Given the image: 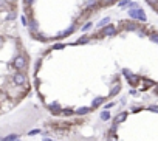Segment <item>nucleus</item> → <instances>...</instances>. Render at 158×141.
I'll return each mask as SVG.
<instances>
[{"label":"nucleus","instance_id":"2eb2a0df","mask_svg":"<svg viewBox=\"0 0 158 141\" xmlns=\"http://www.w3.org/2000/svg\"><path fill=\"white\" fill-rule=\"evenodd\" d=\"M126 30L135 31V30H138V25H137V23H127V25H126Z\"/></svg>","mask_w":158,"mask_h":141},{"label":"nucleus","instance_id":"a211bd4d","mask_svg":"<svg viewBox=\"0 0 158 141\" xmlns=\"http://www.w3.org/2000/svg\"><path fill=\"white\" fill-rule=\"evenodd\" d=\"M150 40H152V42H155V43H158V33H155V34H152V36H150Z\"/></svg>","mask_w":158,"mask_h":141},{"label":"nucleus","instance_id":"cd10ccee","mask_svg":"<svg viewBox=\"0 0 158 141\" xmlns=\"http://www.w3.org/2000/svg\"><path fill=\"white\" fill-rule=\"evenodd\" d=\"M33 2H34V0H25V3H26V5H31Z\"/></svg>","mask_w":158,"mask_h":141},{"label":"nucleus","instance_id":"9d476101","mask_svg":"<svg viewBox=\"0 0 158 141\" xmlns=\"http://www.w3.org/2000/svg\"><path fill=\"white\" fill-rule=\"evenodd\" d=\"M95 5H98V0H87L85 2V8L89 9V8H93Z\"/></svg>","mask_w":158,"mask_h":141},{"label":"nucleus","instance_id":"20e7f679","mask_svg":"<svg viewBox=\"0 0 158 141\" xmlns=\"http://www.w3.org/2000/svg\"><path fill=\"white\" fill-rule=\"evenodd\" d=\"M123 73H124V76L129 79V82H130V85H135L137 84V81H138V78L135 74H132V73H129V70H123Z\"/></svg>","mask_w":158,"mask_h":141},{"label":"nucleus","instance_id":"423d86ee","mask_svg":"<svg viewBox=\"0 0 158 141\" xmlns=\"http://www.w3.org/2000/svg\"><path fill=\"white\" fill-rule=\"evenodd\" d=\"M74 31V25H70L65 31H62V33H59L57 34V37H67V36H70V33H73Z\"/></svg>","mask_w":158,"mask_h":141},{"label":"nucleus","instance_id":"39448f33","mask_svg":"<svg viewBox=\"0 0 158 141\" xmlns=\"http://www.w3.org/2000/svg\"><path fill=\"white\" fill-rule=\"evenodd\" d=\"M115 33H116V30L113 25H107V26H104V30H102V34L104 36H113Z\"/></svg>","mask_w":158,"mask_h":141},{"label":"nucleus","instance_id":"c85d7f7f","mask_svg":"<svg viewBox=\"0 0 158 141\" xmlns=\"http://www.w3.org/2000/svg\"><path fill=\"white\" fill-rule=\"evenodd\" d=\"M2 45H3V37L0 36V47H2Z\"/></svg>","mask_w":158,"mask_h":141},{"label":"nucleus","instance_id":"2f4dec72","mask_svg":"<svg viewBox=\"0 0 158 141\" xmlns=\"http://www.w3.org/2000/svg\"><path fill=\"white\" fill-rule=\"evenodd\" d=\"M157 11H158V5H157Z\"/></svg>","mask_w":158,"mask_h":141},{"label":"nucleus","instance_id":"ddd939ff","mask_svg":"<svg viewBox=\"0 0 158 141\" xmlns=\"http://www.w3.org/2000/svg\"><path fill=\"white\" fill-rule=\"evenodd\" d=\"M3 141H19V137L17 135H8V137H5Z\"/></svg>","mask_w":158,"mask_h":141},{"label":"nucleus","instance_id":"bb28decb","mask_svg":"<svg viewBox=\"0 0 158 141\" xmlns=\"http://www.w3.org/2000/svg\"><path fill=\"white\" fill-rule=\"evenodd\" d=\"M6 2H8V0H0V6H3V5L6 3Z\"/></svg>","mask_w":158,"mask_h":141},{"label":"nucleus","instance_id":"9b49d317","mask_svg":"<svg viewBox=\"0 0 158 141\" xmlns=\"http://www.w3.org/2000/svg\"><path fill=\"white\" fill-rule=\"evenodd\" d=\"M102 102H104V98H95V99H93V102H91V106H93V107H96V106L102 104Z\"/></svg>","mask_w":158,"mask_h":141},{"label":"nucleus","instance_id":"a878e982","mask_svg":"<svg viewBox=\"0 0 158 141\" xmlns=\"http://www.w3.org/2000/svg\"><path fill=\"white\" fill-rule=\"evenodd\" d=\"M113 106H115V104H113V102H110V104H107V106H106V108H112Z\"/></svg>","mask_w":158,"mask_h":141},{"label":"nucleus","instance_id":"393cba45","mask_svg":"<svg viewBox=\"0 0 158 141\" xmlns=\"http://www.w3.org/2000/svg\"><path fill=\"white\" fill-rule=\"evenodd\" d=\"M73 110H64V115H72Z\"/></svg>","mask_w":158,"mask_h":141},{"label":"nucleus","instance_id":"f03ea898","mask_svg":"<svg viewBox=\"0 0 158 141\" xmlns=\"http://www.w3.org/2000/svg\"><path fill=\"white\" fill-rule=\"evenodd\" d=\"M13 81H14V84H17V85H23V84H26V76L23 73L17 72L13 76Z\"/></svg>","mask_w":158,"mask_h":141},{"label":"nucleus","instance_id":"c756f323","mask_svg":"<svg viewBox=\"0 0 158 141\" xmlns=\"http://www.w3.org/2000/svg\"><path fill=\"white\" fill-rule=\"evenodd\" d=\"M106 3H112V2H115V0H104Z\"/></svg>","mask_w":158,"mask_h":141},{"label":"nucleus","instance_id":"f3484780","mask_svg":"<svg viewBox=\"0 0 158 141\" xmlns=\"http://www.w3.org/2000/svg\"><path fill=\"white\" fill-rule=\"evenodd\" d=\"M91 26H93V23H85V25H82V31H89Z\"/></svg>","mask_w":158,"mask_h":141},{"label":"nucleus","instance_id":"f8f14e48","mask_svg":"<svg viewBox=\"0 0 158 141\" xmlns=\"http://www.w3.org/2000/svg\"><path fill=\"white\" fill-rule=\"evenodd\" d=\"M126 116H127L126 113H121V115H118V116L115 118V123H116V124H119V123H123L124 119H126Z\"/></svg>","mask_w":158,"mask_h":141},{"label":"nucleus","instance_id":"4468645a","mask_svg":"<svg viewBox=\"0 0 158 141\" xmlns=\"http://www.w3.org/2000/svg\"><path fill=\"white\" fill-rule=\"evenodd\" d=\"M89 110L90 108H87V107H81V108L76 110V113H78V115H85V113H89Z\"/></svg>","mask_w":158,"mask_h":141},{"label":"nucleus","instance_id":"6e6552de","mask_svg":"<svg viewBox=\"0 0 158 141\" xmlns=\"http://www.w3.org/2000/svg\"><path fill=\"white\" fill-rule=\"evenodd\" d=\"M118 5H119V8H127L132 5V2H130V0H119Z\"/></svg>","mask_w":158,"mask_h":141},{"label":"nucleus","instance_id":"0eeeda50","mask_svg":"<svg viewBox=\"0 0 158 141\" xmlns=\"http://www.w3.org/2000/svg\"><path fill=\"white\" fill-rule=\"evenodd\" d=\"M110 17H104V19H102L101 22H99V23H98V28H104V26H107V25H110Z\"/></svg>","mask_w":158,"mask_h":141},{"label":"nucleus","instance_id":"1a4fd4ad","mask_svg":"<svg viewBox=\"0 0 158 141\" xmlns=\"http://www.w3.org/2000/svg\"><path fill=\"white\" fill-rule=\"evenodd\" d=\"M119 90H121V84H116L113 89L110 90V96H115V95H118L119 93Z\"/></svg>","mask_w":158,"mask_h":141},{"label":"nucleus","instance_id":"aec40b11","mask_svg":"<svg viewBox=\"0 0 158 141\" xmlns=\"http://www.w3.org/2000/svg\"><path fill=\"white\" fill-rule=\"evenodd\" d=\"M147 110H150V112H157V113H158V106H150Z\"/></svg>","mask_w":158,"mask_h":141},{"label":"nucleus","instance_id":"b1692460","mask_svg":"<svg viewBox=\"0 0 158 141\" xmlns=\"http://www.w3.org/2000/svg\"><path fill=\"white\" fill-rule=\"evenodd\" d=\"M54 48H56V50H59V48H64V45H62V43H56V45H54Z\"/></svg>","mask_w":158,"mask_h":141},{"label":"nucleus","instance_id":"412c9836","mask_svg":"<svg viewBox=\"0 0 158 141\" xmlns=\"http://www.w3.org/2000/svg\"><path fill=\"white\" fill-rule=\"evenodd\" d=\"M36 133H40V130H39V129H34V130H30V133H28V135H36Z\"/></svg>","mask_w":158,"mask_h":141},{"label":"nucleus","instance_id":"4be33fe9","mask_svg":"<svg viewBox=\"0 0 158 141\" xmlns=\"http://www.w3.org/2000/svg\"><path fill=\"white\" fill-rule=\"evenodd\" d=\"M20 20H22V23H23L25 26L28 25V22H26V17H25V16H22V17H20Z\"/></svg>","mask_w":158,"mask_h":141},{"label":"nucleus","instance_id":"7c9ffc66","mask_svg":"<svg viewBox=\"0 0 158 141\" xmlns=\"http://www.w3.org/2000/svg\"><path fill=\"white\" fill-rule=\"evenodd\" d=\"M8 2H16V0H8Z\"/></svg>","mask_w":158,"mask_h":141},{"label":"nucleus","instance_id":"dca6fc26","mask_svg":"<svg viewBox=\"0 0 158 141\" xmlns=\"http://www.w3.org/2000/svg\"><path fill=\"white\" fill-rule=\"evenodd\" d=\"M101 119H104V121L110 119V113H108V112H102V113H101Z\"/></svg>","mask_w":158,"mask_h":141},{"label":"nucleus","instance_id":"f257e3e1","mask_svg":"<svg viewBox=\"0 0 158 141\" xmlns=\"http://www.w3.org/2000/svg\"><path fill=\"white\" fill-rule=\"evenodd\" d=\"M129 16L132 19H135V20H141V22L147 20V17H146V14H144V9L141 8L138 3H133V2L129 6Z\"/></svg>","mask_w":158,"mask_h":141},{"label":"nucleus","instance_id":"6ab92c4d","mask_svg":"<svg viewBox=\"0 0 158 141\" xmlns=\"http://www.w3.org/2000/svg\"><path fill=\"white\" fill-rule=\"evenodd\" d=\"M146 2H147L150 6H157V5H158V0H146Z\"/></svg>","mask_w":158,"mask_h":141},{"label":"nucleus","instance_id":"5701e85b","mask_svg":"<svg viewBox=\"0 0 158 141\" xmlns=\"http://www.w3.org/2000/svg\"><path fill=\"white\" fill-rule=\"evenodd\" d=\"M87 40H89V39H87L85 36H82V37H81V39H79L78 42H79V43H84V42H87Z\"/></svg>","mask_w":158,"mask_h":141},{"label":"nucleus","instance_id":"7ed1b4c3","mask_svg":"<svg viewBox=\"0 0 158 141\" xmlns=\"http://www.w3.org/2000/svg\"><path fill=\"white\" fill-rule=\"evenodd\" d=\"M14 67L17 68V70H23L26 67V59L23 56H17L14 59Z\"/></svg>","mask_w":158,"mask_h":141}]
</instances>
